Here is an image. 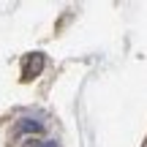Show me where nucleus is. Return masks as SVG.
<instances>
[{"mask_svg":"<svg viewBox=\"0 0 147 147\" xmlns=\"http://www.w3.org/2000/svg\"><path fill=\"white\" fill-rule=\"evenodd\" d=\"M41 68H44V57H41V55H27V57H25V71H22V79H25V82H30L33 76H38V74H41Z\"/></svg>","mask_w":147,"mask_h":147,"instance_id":"1","label":"nucleus"}]
</instances>
